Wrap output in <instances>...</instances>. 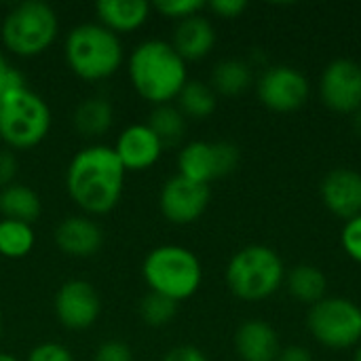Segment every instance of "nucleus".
<instances>
[{
    "instance_id": "obj_40",
    "label": "nucleus",
    "mask_w": 361,
    "mask_h": 361,
    "mask_svg": "<svg viewBox=\"0 0 361 361\" xmlns=\"http://www.w3.org/2000/svg\"><path fill=\"white\" fill-rule=\"evenodd\" d=\"M0 336H2V313H0Z\"/></svg>"
},
{
    "instance_id": "obj_2",
    "label": "nucleus",
    "mask_w": 361,
    "mask_h": 361,
    "mask_svg": "<svg viewBox=\"0 0 361 361\" xmlns=\"http://www.w3.org/2000/svg\"><path fill=\"white\" fill-rule=\"evenodd\" d=\"M129 80L137 95L154 106L169 104L188 82L186 61L171 42L144 40L129 57Z\"/></svg>"
},
{
    "instance_id": "obj_5",
    "label": "nucleus",
    "mask_w": 361,
    "mask_h": 361,
    "mask_svg": "<svg viewBox=\"0 0 361 361\" xmlns=\"http://www.w3.org/2000/svg\"><path fill=\"white\" fill-rule=\"evenodd\" d=\"M224 277L237 298L258 302L279 290L286 279V267L273 247L247 245L228 260Z\"/></svg>"
},
{
    "instance_id": "obj_24",
    "label": "nucleus",
    "mask_w": 361,
    "mask_h": 361,
    "mask_svg": "<svg viewBox=\"0 0 361 361\" xmlns=\"http://www.w3.org/2000/svg\"><path fill=\"white\" fill-rule=\"evenodd\" d=\"M178 110L188 118H207L216 110V91L201 80H188L178 93Z\"/></svg>"
},
{
    "instance_id": "obj_9",
    "label": "nucleus",
    "mask_w": 361,
    "mask_h": 361,
    "mask_svg": "<svg viewBox=\"0 0 361 361\" xmlns=\"http://www.w3.org/2000/svg\"><path fill=\"white\" fill-rule=\"evenodd\" d=\"M239 165V148L231 142H190L178 154L180 176L209 184L233 173Z\"/></svg>"
},
{
    "instance_id": "obj_27",
    "label": "nucleus",
    "mask_w": 361,
    "mask_h": 361,
    "mask_svg": "<svg viewBox=\"0 0 361 361\" xmlns=\"http://www.w3.org/2000/svg\"><path fill=\"white\" fill-rule=\"evenodd\" d=\"M176 313H178V302H173V300L167 298V296L148 292V294L142 298L140 315H142V319H144L150 328H163V326H167V324L176 317Z\"/></svg>"
},
{
    "instance_id": "obj_23",
    "label": "nucleus",
    "mask_w": 361,
    "mask_h": 361,
    "mask_svg": "<svg viewBox=\"0 0 361 361\" xmlns=\"http://www.w3.org/2000/svg\"><path fill=\"white\" fill-rule=\"evenodd\" d=\"M254 80L252 66L243 59H222L212 72V89L222 95H239Z\"/></svg>"
},
{
    "instance_id": "obj_14",
    "label": "nucleus",
    "mask_w": 361,
    "mask_h": 361,
    "mask_svg": "<svg viewBox=\"0 0 361 361\" xmlns=\"http://www.w3.org/2000/svg\"><path fill=\"white\" fill-rule=\"evenodd\" d=\"M163 148L165 146L146 123L129 125L121 131L114 144V152L123 163L125 171H144L152 167L161 159Z\"/></svg>"
},
{
    "instance_id": "obj_1",
    "label": "nucleus",
    "mask_w": 361,
    "mask_h": 361,
    "mask_svg": "<svg viewBox=\"0 0 361 361\" xmlns=\"http://www.w3.org/2000/svg\"><path fill=\"white\" fill-rule=\"evenodd\" d=\"M125 173L114 148L87 146L72 157L66 169V190L85 214L104 216L118 205Z\"/></svg>"
},
{
    "instance_id": "obj_21",
    "label": "nucleus",
    "mask_w": 361,
    "mask_h": 361,
    "mask_svg": "<svg viewBox=\"0 0 361 361\" xmlns=\"http://www.w3.org/2000/svg\"><path fill=\"white\" fill-rule=\"evenodd\" d=\"M40 199L38 195L23 184H11L0 190V214L6 220H19L32 224L40 216Z\"/></svg>"
},
{
    "instance_id": "obj_35",
    "label": "nucleus",
    "mask_w": 361,
    "mask_h": 361,
    "mask_svg": "<svg viewBox=\"0 0 361 361\" xmlns=\"http://www.w3.org/2000/svg\"><path fill=\"white\" fill-rule=\"evenodd\" d=\"M161 361H207V357L201 349H197L192 345H180V347H173L171 351H167Z\"/></svg>"
},
{
    "instance_id": "obj_12",
    "label": "nucleus",
    "mask_w": 361,
    "mask_h": 361,
    "mask_svg": "<svg viewBox=\"0 0 361 361\" xmlns=\"http://www.w3.org/2000/svg\"><path fill=\"white\" fill-rule=\"evenodd\" d=\"M322 102L341 114L361 110V66L353 59L341 57L326 66L319 80Z\"/></svg>"
},
{
    "instance_id": "obj_39",
    "label": "nucleus",
    "mask_w": 361,
    "mask_h": 361,
    "mask_svg": "<svg viewBox=\"0 0 361 361\" xmlns=\"http://www.w3.org/2000/svg\"><path fill=\"white\" fill-rule=\"evenodd\" d=\"M353 361H361V345L357 347V351H355V360Z\"/></svg>"
},
{
    "instance_id": "obj_8",
    "label": "nucleus",
    "mask_w": 361,
    "mask_h": 361,
    "mask_svg": "<svg viewBox=\"0 0 361 361\" xmlns=\"http://www.w3.org/2000/svg\"><path fill=\"white\" fill-rule=\"evenodd\" d=\"M307 326L313 338L324 347H355L361 343V307L341 296L324 298L311 307Z\"/></svg>"
},
{
    "instance_id": "obj_19",
    "label": "nucleus",
    "mask_w": 361,
    "mask_h": 361,
    "mask_svg": "<svg viewBox=\"0 0 361 361\" xmlns=\"http://www.w3.org/2000/svg\"><path fill=\"white\" fill-rule=\"evenodd\" d=\"M95 15L97 23L118 36L142 27L150 15V4L146 0H99Z\"/></svg>"
},
{
    "instance_id": "obj_31",
    "label": "nucleus",
    "mask_w": 361,
    "mask_h": 361,
    "mask_svg": "<svg viewBox=\"0 0 361 361\" xmlns=\"http://www.w3.org/2000/svg\"><path fill=\"white\" fill-rule=\"evenodd\" d=\"M21 87H25L23 74L17 68H13L8 59L0 53V97Z\"/></svg>"
},
{
    "instance_id": "obj_11",
    "label": "nucleus",
    "mask_w": 361,
    "mask_h": 361,
    "mask_svg": "<svg viewBox=\"0 0 361 361\" xmlns=\"http://www.w3.org/2000/svg\"><path fill=\"white\" fill-rule=\"evenodd\" d=\"M209 186L188 180L184 176L169 178L159 195V207L165 220L171 224H192L197 222L209 205Z\"/></svg>"
},
{
    "instance_id": "obj_7",
    "label": "nucleus",
    "mask_w": 361,
    "mask_h": 361,
    "mask_svg": "<svg viewBox=\"0 0 361 361\" xmlns=\"http://www.w3.org/2000/svg\"><path fill=\"white\" fill-rule=\"evenodd\" d=\"M59 21L51 4L25 0L15 4L2 19V44L17 57H36L57 38Z\"/></svg>"
},
{
    "instance_id": "obj_26",
    "label": "nucleus",
    "mask_w": 361,
    "mask_h": 361,
    "mask_svg": "<svg viewBox=\"0 0 361 361\" xmlns=\"http://www.w3.org/2000/svg\"><path fill=\"white\" fill-rule=\"evenodd\" d=\"M146 125L157 133V137L161 140L163 146H173L184 137L186 116L178 110V106L163 104V106L152 108Z\"/></svg>"
},
{
    "instance_id": "obj_32",
    "label": "nucleus",
    "mask_w": 361,
    "mask_h": 361,
    "mask_svg": "<svg viewBox=\"0 0 361 361\" xmlns=\"http://www.w3.org/2000/svg\"><path fill=\"white\" fill-rule=\"evenodd\" d=\"M95 361H133L131 349L121 341H108L97 347Z\"/></svg>"
},
{
    "instance_id": "obj_22",
    "label": "nucleus",
    "mask_w": 361,
    "mask_h": 361,
    "mask_svg": "<svg viewBox=\"0 0 361 361\" xmlns=\"http://www.w3.org/2000/svg\"><path fill=\"white\" fill-rule=\"evenodd\" d=\"M114 121V110L112 104L106 97H87L85 102L78 104L74 112V127L78 133L95 137L106 133L112 127Z\"/></svg>"
},
{
    "instance_id": "obj_38",
    "label": "nucleus",
    "mask_w": 361,
    "mask_h": 361,
    "mask_svg": "<svg viewBox=\"0 0 361 361\" xmlns=\"http://www.w3.org/2000/svg\"><path fill=\"white\" fill-rule=\"evenodd\" d=\"M0 361H19L17 357L8 355V353H0Z\"/></svg>"
},
{
    "instance_id": "obj_28",
    "label": "nucleus",
    "mask_w": 361,
    "mask_h": 361,
    "mask_svg": "<svg viewBox=\"0 0 361 361\" xmlns=\"http://www.w3.org/2000/svg\"><path fill=\"white\" fill-rule=\"evenodd\" d=\"M154 8L169 19H188L192 15H199L201 8H205L203 0H159L154 2Z\"/></svg>"
},
{
    "instance_id": "obj_17",
    "label": "nucleus",
    "mask_w": 361,
    "mask_h": 361,
    "mask_svg": "<svg viewBox=\"0 0 361 361\" xmlns=\"http://www.w3.org/2000/svg\"><path fill=\"white\" fill-rule=\"evenodd\" d=\"M235 351L241 361H275L281 353L279 334L262 319H247L235 332Z\"/></svg>"
},
{
    "instance_id": "obj_4",
    "label": "nucleus",
    "mask_w": 361,
    "mask_h": 361,
    "mask_svg": "<svg viewBox=\"0 0 361 361\" xmlns=\"http://www.w3.org/2000/svg\"><path fill=\"white\" fill-rule=\"evenodd\" d=\"M66 61L82 80H104L123 61L121 38L102 23H80L66 38Z\"/></svg>"
},
{
    "instance_id": "obj_34",
    "label": "nucleus",
    "mask_w": 361,
    "mask_h": 361,
    "mask_svg": "<svg viewBox=\"0 0 361 361\" xmlns=\"http://www.w3.org/2000/svg\"><path fill=\"white\" fill-rule=\"evenodd\" d=\"M209 8L222 19H235L247 8V2L245 0H214L209 2Z\"/></svg>"
},
{
    "instance_id": "obj_37",
    "label": "nucleus",
    "mask_w": 361,
    "mask_h": 361,
    "mask_svg": "<svg viewBox=\"0 0 361 361\" xmlns=\"http://www.w3.org/2000/svg\"><path fill=\"white\" fill-rule=\"evenodd\" d=\"M353 127H355V133L361 137V110L355 112V118H353Z\"/></svg>"
},
{
    "instance_id": "obj_20",
    "label": "nucleus",
    "mask_w": 361,
    "mask_h": 361,
    "mask_svg": "<svg viewBox=\"0 0 361 361\" xmlns=\"http://www.w3.org/2000/svg\"><path fill=\"white\" fill-rule=\"evenodd\" d=\"M286 286L292 298L305 305H317L319 300L326 298V288H328V277L319 267L313 264H298L290 269L286 275Z\"/></svg>"
},
{
    "instance_id": "obj_25",
    "label": "nucleus",
    "mask_w": 361,
    "mask_h": 361,
    "mask_svg": "<svg viewBox=\"0 0 361 361\" xmlns=\"http://www.w3.org/2000/svg\"><path fill=\"white\" fill-rule=\"evenodd\" d=\"M36 243L32 224L19 220H0V256L17 260L25 258Z\"/></svg>"
},
{
    "instance_id": "obj_3",
    "label": "nucleus",
    "mask_w": 361,
    "mask_h": 361,
    "mask_svg": "<svg viewBox=\"0 0 361 361\" xmlns=\"http://www.w3.org/2000/svg\"><path fill=\"white\" fill-rule=\"evenodd\" d=\"M142 277L150 292L180 302L195 296L201 288L203 267L188 247L159 245L144 258Z\"/></svg>"
},
{
    "instance_id": "obj_13",
    "label": "nucleus",
    "mask_w": 361,
    "mask_h": 361,
    "mask_svg": "<svg viewBox=\"0 0 361 361\" xmlns=\"http://www.w3.org/2000/svg\"><path fill=\"white\" fill-rule=\"evenodd\" d=\"M102 313V300L97 290L82 279L66 281L55 294V315L68 330L91 328Z\"/></svg>"
},
{
    "instance_id": "obj_10",
    "label": "nucleus",
    "mask_w": 361,
    "mask_h": 361,
    "mask_svg": "<svg viewBox=\"0 0 361 361\" xmlns=\"http://www.w3.org/2000/svg\"><path fill=\"white\" fill-rule=\"evenodd\" d=\"M307 76L292 66H273L256 82L258 99L275 112H294L309 99Z\"/></svg>"
},
{
    "instance_id": "obj_18",
    "label": "nucleus",
    "mask_w": 361,
    "mask_h": 361,
    "mask_svg": "<svg viewBox=\"0 0 361 361\" xmlns=\"http://www.w3.org/2000/svg\"><path fill=\"white\" fill-rule=\"evenodd\" d=\"M216 44V30L209 19L201 15H192L188 19L178 21L173 32L171 47L184 61H197L212 53Z\"/></svg>"
},
{
    "instance_id": "obj_15",
    "label": "nucleus",
    "mask_w": 361,
    "mask_h": 361,
    "mask_svg": "<svg viewBox=\"0 0 361 361\" xmlns=\"http://www.w3.org/2000/svg\"><path fill=\"white\" fill-rule=\"evenodd\" d=\"M322 201L338 218L351 220L361 214V173L336 167L322 182Z\"/></svg>"
},
{
    "instance_id": "obj_16",
    "label": "nucleus",
    "mask_w": 361,
    "mask_h": 361,
    "mask_svg": "<svg viewBox=\"0 0 361 361\" xmlns=\"http://www.w3.org/2000/svg\"><path fill=\"white\" fill-rule=\"evenodd\" d=\"M57 247L70 258H91L104 243L102 228L87 216H70L55 228Z\"/></svg>"
},
{
    "instance_id": "obj_33",
    "label": "nucleus",
    "mask_w": 361,
    "mask_h": 361,
    "mask_svg": "<svg viewBox=\"0 0 361 361\" xmlns=\"http://www.w3.org/2000/svg\"><path fill=\"white\" fill-rule=\"evenodd\" d=\"M17 171H19L17 157L13 154V150L2 148L0 150V190L6 188V186H11V184H15Z\"/></svg>"
},
{
    "instance_id": "obj_29",
    "label": "nucleus",
    "mask_w": 361,
    "mask_h": 361,
    "mask_svg": "<svg viewBox=\"0 0 361 361\" xmlns=\"http://www.w3.org/2000/svg\"><path fill=\"white\" fill-rule=\"evenodd\" d=\"M341 245L349 258L361 264V214L345 222L341 233Z\"/></svg>"
},
{
    "instance_id": "obj_36",
    "label": "nucleus",
    "mask_w": 361,
    "mask_h": 361,
    "mask_svg": "<svg viewBox=\"0 0 361 361\" xmlns=\"http://www.w3.org/2000/svg\"><path fill=\"white\" fill-rule=\"evenodd\" d=\"M275 361H315L313 360V353L302 347V345H292V347H286L281 349V353L277 355Z\"/></svg>"
},
{
    "instance_id": "obj_6",
    "label": "nucleus",
    "mask_w": 361,
    "mask_h": 361,
    "mask_svg": "<svg viewBox=\"0 0 361 361\" xmlns=\"http://www.w3.org/2000/svg\"><path fill=\"white\" fill-rule=\"evenodd\" d=\"M51 129V108L27 87L0 97V137L8 150L38 146Z\"/></svg>"
},
{
    "instance_id": "obj_30",
    "label": "nucleus",
    "mask_w": 361,
    "mask_h": 361,
    "mask_svg": "<svg viewBox=\"0 0 361 361\" xmlns=\"http://www.w3.org/2000/svg\"><path fill=\"white\" fill-rule=\"evenodd\" d=\"M25 361H74V357H72L70 349H66L63 345L42 343V345H36L27 353V360Z\"/></svg>"
}]
</instances>
